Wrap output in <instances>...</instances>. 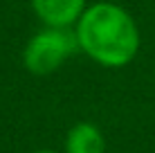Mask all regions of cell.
I'll return each instance as SVG.
<instances>
[{
    "label": "cell",
    "instance_id": "5",
    "mask_svg": "<svg viewBox=\"0 0 155 153\" xmlns=\"http://www.w3.org/2000/svg\"><path fill=\"white\" fill-rule=\"evenodd\" d=\"M31 153H58V151H50V149H38V151H31Z\"/></svg>",
    "mask_w": 155,
    "mask_h": 153
},
{
    "label": "cell",
    "instance_id": "4",
    "mask_svg": "<svg viewBox=\"0 0 155 153\" xmlns=\"http://www.w3.org/2000/svg\"><path fill=\"white\" fill-rule=\"evenodd\" d=\"M63 153H106V138L99 126L79 122L68 131Z\"/></svg>",
    "mask_w": 155,
    "mask_h": 153
},
{
    "label": "cell",
    "instance_id": "3",
    "mask_svg": "<svg viewBox=\"0 0 155 153\" xmlns=\"http://www.w3.org/2000/svg\"><path fill=\"white\" fill-rule=\"evenodd\" d=\"M45 27H72L85 12V0H29Z\"/></svg>",
    "mask_w": 155,
    "mask_h": 153
},
{
    "label": "cell",
    "instance_id": "2",
    "mask_svg": "<svg viewBox=\"0 0 155 153\" xmlns=\"http://www.w3.org/2000/svg\"><path fill=\"white\" fill-rule=\"evenodd\" d=\"M74 52H79L74 29L43 27L27 41V45L23 50V63L31 75L45 77L56 72Z\"/></svg>",
    "mask_w": 155,
    "mask_h": 153
},
{
    "label": "cell",
    "instance_id": "1",
    "mask_svg": "<svg viewBox=\"0 0 155 153\" xmlns=\"http://www.w3.org/2000/svg\"><path fill=\"white\" fill-rule=\"evenodd\" d=\"M79 52L104 68H124L137 56L142 45L135 18L121 5H88L74 25Z\"/></svg>",
    "mask_w": 155,
    "mask_h": 153
}]
</instances>
